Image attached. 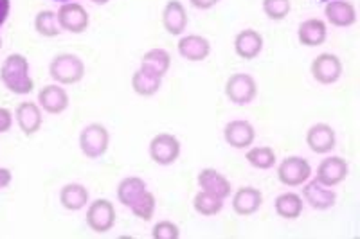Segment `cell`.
Returning <instances> with one entry per match:
<instances>
[{
  "label": "cell",
  "mask_w": 360,
  "mask_h": 239,
  "mask_svg": "<svg viewBox=\"0 0 360 239\" xmlns=\"http://www.w3.org/2000/svg\"><path fill=\"white\" fill-rule=\"evenodd\" d=\"M0 79L9 92L27 96L33 92L34 83L29 76V61L22 54H9L0 67Z\"/></svg>",
  "instance_id": "cell-1"
},
{
  "label": "cell",
  "mask_w": 360,
  "mask_h": 239,
  "mask_svg": "<svg viewBox=\"0 0 360 239\" xmlns=\"http://www.w3.org/2000/svg\"><path fill=\"white\" fill-rule=\"evenodd\" d=\"M86 67L83 60L76 54L63 53L53 58L49 65V74L58 85H76L85 77Z\"/></svg>",
  "instance_id": "cell-2"
},
{
  "label": "cell",
  "mask_w": 360,
  "mask_h": 239,
  "mask_svg": "<svg viewBox=\"0 0 360 239\" xmlns=\"http://www.w3.org/2000/svg\"><path fill=\"white\" fill-rule=\"evenodd\" d=\"M110 146V134L101 122H90L79 134V150L90 160L101 158Z\"/></svg>",
  "instance_id": "cell-3"
},
{
  "label": "cell",
  "mask_w": 360,
  "mask_h": 239,
  "mask_svg": "<svg viewBox=\"0 0 360 239\" xmlns=\"http://www.w3.org/2000/svg\"><path fill=\"white\" fill-rule=\"evenodd\" d=\"M258 96V83L250 74L236 72L227 77L225 82V98L233 105L245 106L256 99Z\"/></svg>",
  "instance_id": "cell-4"
},
{
  "label": "cell",
  "mask_w": 360,
  "mask_h": 239,
  "mask_svg": "<svg viewBox=\"0 0 360 239\" xmlns=\"http://www.w3.org/2000/svg\"><path fill=\"white\" fill-rule=\"evenodd\" d=\"M86 225L96 234H107L115 225V207L110 200L99 198L90 202L86 209Z\"/></svg>",
  "instance_id": "cell-5"
},
{
  "label": "cell",
  "mask_w": 360,
  "mask_h": 239,
  "mask_svg": "<svg viewBox=\"0 0 360 239\" xmlns=\"http://www.w3.org/2000/svg\"><path fill=\"white\" fill-rule=\"evenodd\" d=\"M180 141L173 134H157L150 141V158L159 166H172L180 157Z\"/></svg>",
  "instance_id": "cell-6"
},
{
  "label": "cell",
  "mask_w": 360,
  "mask_h": 239,
  "mask_svg": "<svg viewBox=\"0 0 360 239\" xmlns=\"http://www.w3.org/2000/svg\"><path fill=\"white\" fill-rule=\"evenodd\" d=\"M311 174V166L303 157H287L278 166V179L283 186L299 187L308 182Z\"/></svg>",
  "instance_id": "cell-7"
},
{
  "label": "cell",
  "mask_w": 360,
  "mask_h": 239,
  "mask_svg": "<svg viewBox=\"0 0 360 239\" xmlns=\"http://www.w3.org/2000/svg\"><path fill=\"white\" fill-rule=\"evenodd\" d=\"M310 72L321 85H333L342 76V61L332 53H323L311 61Z\"/></svg>",
  "instance_id": "cell-8"
},
{
  "label": "cell",
  "mask_w": 360,
  "mask_h": 239,
  "mask_svg": "<svg viewBox=\"0 0 360 239\" xmlns=\"http://www.w3.org/2000/svg\"><path fill=\"white\" fill-rule=\"evenodd\" d=\"M58 22H60V27L62 31L72 34H82L89 29L90 17L86 9L83 8L78 2H67L62 4V8L58 9Z\"/></svg>",
  "instance_id": "cell-9"
},
{
  "label": "cell",
  "mask_w": 360,
  "mask_h": 239,
  "mask_svg": "<svg viewBox=\"0 0 360 239\" xmlns=\"http://www.w3.org/2000/svg\"><path fill=\"white\" fill-rule=\"evenodd\" d=\"M348 173L349 166L342 157H328L317 166L315 180L326 187H335L346 180Z\"/></svg>",
  "instance_id": "cell-10"
},
{
  "label": "cell",
  "mask_w": 360,
  "mask_h": 239,
  "mask_svg": "<svg viewBox=\"0 0 360 239\" xmlns=\"http://www.w3.org/2000/svg\"><path fill=\"white\" fill-rule=\"evenodd\" d=\"M224 138L234 150H247V148L252 146L254 138H256V130L249 121L234 119V121L225 124Z\"/></svg>",
  "instance_id": "cell-11"
},
{
  "label": "cell",
  "mask_w": 360,
  "mask_h": 239,
  "mask_svg": "<svg viewBox=\"0 0 360 239\" xmlns=\"http://www.w3.org/2000/svg\"><path fill=\"white\" fill-rule=\"evenodd\" d=\"M69 93L63 86L56 85H47L38 92V105L44 112L51 115H60L69 108Z\"/></svg>",
  "instance_id": "cell-12"
},
{
  "label": "cell",
  "mask_w": 360,
  "mask_h": 239,
  "mask_svg": "<svg viewBox=\"0 0 360 239\" xmlns=\"http://www.w3.org/2000/svg\"><path fill=\"white\" fill-rule=\"evenodd\" d=\"M307 144L317 155L330 153L337 144L335 130L326 122H317L307 131Z\"/></svg>",
  "instance_id": "cell-13"
},
{
  "label": "cell",
  "mask_w": 360,
  "mask_h": 239,
  "mask_svg": "<svg viewBox=\"0 0 360 239\" xmlns=\"http://www.w3.org/2000/svg\"><path fill=\"white\" fill-rule=\"evenodd\" d=\"M15 119H17V124L22 130V134L27 135V137L38 134L41 124H44V114H41L40 105L31 101H24L17 106Z\"/></svg>",
  "instance_id": "cell-14"
},
{
  "label": "cell",
  "mask_w": 360,
  "mask_h": 239,
  "mask_svg": "<svg viewBox=\"0 0 360 239\" xmlns=\"http://www.w3.org/2000/svg\"><path fill=\"white\" fill-rule=\"evenodd\" d=\"M303 198L304 202H308V205L315 211H328L332 209L337 202L335 190H332L330 187L323 186L317 180H311V182L303 183Z\"/></svg>",
  "instance_id": "cell-15"
},
{
  "label": "cell",
  "mask_w": 360,
  "mask_h": 239,
  "mask_svg": "<svg viewBox=\"0 0 360 239\" xmlns=\"http://www.w3.org/2000/svg\"><path fill=\"white\" fill-rule=\"evenodd\" d=\"M176 51L184 60L198 63V61L207 60V56L211 54V44L207 38L200 37V34H188V37L180 38L176 44Z\"/></svg>",
  "instance_id": "cell-16"
},
{
  "label": "cell",
  "mask_w": 360,
  "mask_h": 239,
  "mask_svg": "<svg viewBox=\"0 0 360 239\" xmlns=\"http://www.w3.org/2000/svg\"><path fill=\"white\" fill-rule=\"evenodd\" d=\"M188 11H186L184 4L179 0H169L168 4L162 9V25L166 29V33L172 37H180L188 27Z\"/></svg>",
  "instance_id": "cell-17"
},
{
  "label": "cell",
  "mask_w": 360,
  "mask_h": 239,
  "mask_svg": "<svg viewBox=\"0 0 360 239\" xmlns=\"http://www.w3.org/2000/svg\"><path fill=\"white\" fill-rule=\"evenodd\" d=\"M328 24L333 27H352L356 22V9L348 0H330L324 8Z\"/></svg>",
  "instance_id": "cell-18"
},
{
  "label": "cell",
  "mask_w": 360,
  "mask_h": 239,
  "mask_svg": "<svg viewBox=\"0 0 360 239\" xmlns=\"http://www.w3.org/2000/svg\"><path fill=\"white\" fill-rule=\"evenodd\" d=\"M197 182L202 190L211 193V195L218 196V198L225 200L231 196V189H233V187H231V182L225 179L220 171L213 169V167H205V169H202L197 176Z\"/></svg>",
  "instance_id": "cell-19"
},
{
  "label": "cell",
  "mask_w": 360,
  "mask_h": 239,
  "mask_svg": "<svg viewBox=\"0 0 360 239\" xmlns=\"http://www.w3.org/2000/svg\"><path fill=\"white\" fill-rule=\"evenodd\" d=\"M263 205L262 190L256 187H240L233 196V209L238 216H252Z\"/></svg>",
  "instance_id": "cell-20"
},
{
  "label": "cell",
  "mask_w": 360,
  "mask_h": 239,
  "mask_svg": "<svg viewBox=\"0 0 360 239\" xmlns=\"http://www.w3.org/2000/svg\"><path fill=\"white\" fill-rule=\"evenodd\" d=\"M234 51L242 60H254L263 51V37L256 29H243L234 38Z\"/></svg>",
  "instance_id": "cell-21"
},
{
  "label": "cell",
  "mask_w": 360,
  "mask_h": 239,
  "mask_svg": "<svg viewBox=\"0 0 360 239\" xmlns=\"http://www.w3.org/2000/svg\"><path fill=\"white\" fill-rule=\"evenodd\" d=\"M297 38L299 44L304 47H319L328 38L326 22L321 18H308V20L301 22L297 29Z\"/></svg>",
  "instance_id": "cell-22"
},
{
  "label": "cell",
  "mask_w": 360,
  "mask_h": 239,
  "mask_svg": "<svg viewBox=\"0 0 360 239\" xmlns=\"http://www.w3.org/2000/svg\"><path fill=\"white\" fill-rule=\"evenodd\" d=\"M169 67H172V54H169L168 51L150 49L148 53H144L143 58H141L139 69L146 70L148 74H153V76L162 79V77L169 72Z\"/></svg>",
  "instance_id": "cell-23"
},
{
  "label": "cell",
  "mask_w": 360,
  "mask_h": 239,
  "mask_svg": "<svg viewBox=\"0 0 360 239\" xmlns=\"http://www.w3.org/2000/svg\"><path fill=\"white\" fill-rule=\"evenodd\" d=\"M89 189L82 183H67L60 190V202L67 211H82L89 203Z\"/></svg>",
  "instance_id": "cell-24"
},
{
  "label": "cell",
  "mask_w": 360,
  "mask_h": 239,
  "mask_svg": "<svg viewBox=\"0 0 360 239\" xmlns=\"http://www.w3.org/2000/svg\"><path fill=\"white\" fill-rule=\"evenodd\" d=\"M162 86V79L153 74H148L146 70L137 69L131 76V89L137 96H143V98H152Z\"/></svg>",
  "instance_id": "cell-25"
},
{
  "label": "cell",
  "mask_w": 360,
  "mask_h": 239,
  "mask_svg": "<svg viewBox=\"0 0 360 239\" xmlns=\"http://www.w3.org/2000/svg\"><path fill=\"white\" fill-rule=\"evenodd\" d=\"M276 214L283 219H297L303 212V198L295 193H283L274 202Z\"/></svg>",
  "instance_id": "cell-26"
},
{
  "label": "cell",
  "mask_w": 360,
  "mask_h": 239,
  "mask_svg": "<svg viewBox=\"0 0 360 239\" xmlns=\"http://www.w3.org/2000/svg\"><path fill=\"white\" fill-rule=\"evenodd\" d=\"M146 189L148 186L143 179H139V176H127V179L121 180L117 186V200L123 203L124 207L130 209L131 203L139 198Z\"/></svg>",
  "instance_id": "cell-27"
},
{
  "label": "cell",
  "mask_w": 360,
  "mask_h": 239,
  "mask_svg": "<svg viewBox=\"0 0 360 239\" xmlns=\"http://www.w3.org/2000/svg\"><path fill=\"white\" fill-rule=\"evenodd\" d=\"M247 162L250 164L256 169H270V167L276 166V151L270 146H254L249 148L245 155Z\"/></svg>",
  "instance_id": "cell-28"
},
{
  "label": "cell",
  "mask_w": 360,
  "mask_h": 239,
  "mask_svg": "<svg viewBox=\"0 0 360 239\" xmlns=\"http://www.w3.org/2000/svg\"><path fill=\"white\" fill-rule=\"evenodd\" d=\"M34 29L37 33L44 38H54L62 33V27H60V22H58V15L54 11H40L34 18Z\"/></svg>",
  "instance_id": "cell-29"
},
{
  "label": "cell",
  "mask_w": 360,
  "mask_h": 239,
  "mask_svg": "<svg viewBox=\"0 0 360 239\" xmlns=\"http://www.w3.org/2000/svg\"><path fill=\"white\" fill-rule=\"evenodd\" d=\"M193 207L200 216H214L224 209V200L200 189L193 198Z\"/></svg>",
  "instance_id": "cell-30"
},
{
  "label": "cell",
  "mask_w": 360,
  "mask_h": 239,
  "mask_svg": "<svg viewBox=\"0 0 360 239\" xmlns=\"http://www.w3.org/2000/svg\"><path fill=\"white\" fill-rule=\"evenodd\" d=\"M155 209H157V200L155 195H153L152 190H144L143 195L139 198L135 200L134 203L130 205V211L134 212V216H137L139 219L143 221H150L155 214Z\"/></svg>",
  "instance_id": "cell-31"
},
{
  "label": "cell",
  "mask_w": 360,
  "mask_h": 239,
  "mask_svg": "<svg viewBox=\"0 0 360 239\" xmlns=\"http://www.w3.org/2000/svg\"><path fill=\"white\" fill-rule=\"evenodd\" d=\"M292 9L290 0H263V13L270 20L279 22L288 17Z\"/></svg>",
  "instance_id": "cell-32"
},
{
  "label": "cell",
  "mask_w": 360,
  "mask_h": 239,
  "mask_svg": "<svg viewBox=\"0 0 360 239\" xmlns=\"http://www.w3.org/2000/svg\"><path fill=\"white\" fill-rule=\"evenodd\" d=\"M153 239H179L180 228L176 223L169 221V219H162V221L155 223V227L152 231Z\"/></svg>",
  "instance_id": "cell-33"
},
{
  "label": "cell",
  "mask_w": 360,
  "mask_h": 239,
  "mask_svg": "<svg viewBox=\"0 0 360 239\" xmlns=\"http://www.w3.org/2000/svg\"><path fill=\"white\" fill-rule=\"evenodd\" d=\"M13 126V114L11 110L0 106V134H8Z\"/></svg>",
  "instance_id": "cell-34"
},
{
  "label": "cell",
  "mask_w": 360,
  "mask_h": 239,
  "mask_svg": "<svg viewBox=\"0 0 360 239\" xmlns=\"http://www.w3.org/2000/svg\"><path fill=\"white\" fill-rule=\"evenodd\" d=\"M9 11H11V2L9 0H0V27L8 20Z\"/></svg>",
  "instance_id": "cell-35"
},
{
  "label": "cell",
  "mask_w": 360,
  "mask_h": 239,
  "mask_svg": "<svg viewBox=\"0 0 360 239\" xmlns=\"http://www.w3.org/2000/svg\"><path fill=\"white\" fill-rule=\"evenodd\" d=\"M189 2H191V6L193 8H197V9H211V8H214V6L218 4V2H220V0H189Z\"/></svg>",
  "instance_id": "cell-36"
},
{
  "label": "cell",
  "mask_w": 360,
  "mask_h": 239,
  "mask_svg": "<svg viewBox=\"0 0 360 239\" xmlns=\"http://www.w3.org/2000/svg\"><path fill=\"white\" fill-rule=\"evenodd\" d=\"M13 173L8 167H0V189H6V187L11 183Z\"/></svg>",
  "instance_id": "cell-37"
},
{
  "label": "cell",
  "mask_w": 360,
  "mask_h": 239,
  "mask_svg": "<svg viewBox=\"0 0 360 239\" xmlns=\"http://www.w3.org/2000/svg\"><path fill=\"white\" fill-rule=\"evenodd\" d=\"M90 2H94V4H98V6H105V4H108L110 0H90Z\"/></svg>",
  "instance_id": "cell-38"
},
{
  "label": "cell",
  "mask_w": 360,
  "mask_h": 239,
  "mask_svg": "<svg viewBox=\"0 0 360 239\" xmlns=\"http://www.w3.org/2000/svg\"><path fill=\"white\" fill-rule=\"evenodd\" d=\"M54 2H60V4H67V2H74V0H54Z\"/></svg>",
  "instance_id": "cell-39"
},
{
  "label": "cell",
  "mask_w": 360,
  "mask_h": 239,
  "mask_svg": "<svg viewBox=\"0 0 360 239\" xmlns=\"http://www.w3.org/2000/svg\"><path fill=\"white\" fill-rule=\"evenodd\" d=\"M0 49H2V38H0Z\"/></svg>",
  "instance_id": "cell-40"
},
{
  "label": "cell",
  "mask_w": 360,
  "mask_h": 239,
  "mask_svg": "<svg viewBox=\"0 0 360 239\" xmlns=\"http://www.w3.org/2000/svg\"><path fill=\"white\" fill-rule=\"evenodd\" d=\"M319 2H330V0H319Z\"/></svg>",
  "instance_id": "cell-41"
}]
</instances>
